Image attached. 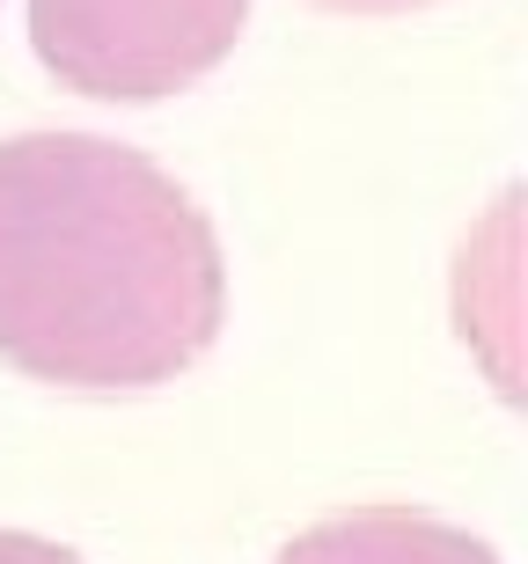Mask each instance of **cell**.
Listing matches in <instances>:
<instances>
[{"label": "cell", "instance_id": "5b68a950", "mask_svg": "<svg viewBox=\"0 0 528 564\" xmlns=\"http://www.w3.org/2000/svg\"><path fill=\"white\" fill-rule=\"evenodd\" d=\"M338 15H397V8H419V0H323Z\"/></svg>", "mask_w": 528, "mask_h": 564}, {"label": "cell", "instance_id": "6da1fadb", "mask_svg": "<svg viewBox=\"0 0 528 564\" xmlns=\"http://www.w3.org/2000/svg\"><path fill=\"white\" fill-rule=\"evenodd\" d=\"M220 235L162 162L96 132L0 140V359L132 397L220 337Z\"/></svg>", "mask_w": 528, "mask_h": 564}, {"label": "cell", "instance_id": "7a4b0ae2", "mask_svg": "<svg viewBox=\"0 0 528 564\" xmlns=\"http://www.w3.org/2000/svg\"><path fill=\"white\" fill-rule=\"evenodd\" d=\"M250 0H30L44 74L96 104H154L235 52Z\"/></svg>", "mask_w": 528, "mask_h": 564}, {"label": "cell", "instance_id": "3957f363", "mask_svg": "<svg viewBox=\"0 0 528 564\" xmlns=\"http://www.w3.org/2000/svg\"><path fill=\"white\" fill-rule=\"evenodd\" d=\"M272 564H499L470 528L433 521L419 506H353L301 528Z\"/></svg>", "mask_w": 528, "mask_h": 564}, {"label": "cell", "instance_id": "277c9868", "mask_svg": "<svg viewBox=\"0 0 528 564\" xmlns=\"http://www.w3.org/2000/svg\"><path fill=\"white\" fill-rule=\"evenodd\" d=\"M0 564H82L66 543H44V535H22V528H0Z\"/></svg>", "mask_w": 528, "mask_h": 564}]
</instances>
